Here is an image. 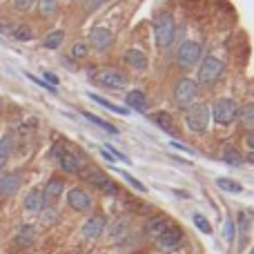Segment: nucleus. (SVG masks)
Returning a JSON list of instances; mask_svg holds the SVG:
<instances>
[{
	"mask_svg": "<svg viewBox=\"0 0 254 254\" xmlns=\"http://www.w3.org/2000/svg\"><path fill=\"white\" fill-rule=\"evenodd\" d=\"M174 34H176V27H174L172 13L161 11L154 18V40H156V47L163 49V52L170 49L172 43H174Z\"/></svg>",
	"mask_w": 254,
	"mask_h": 254,
	"instance_id": "f257e3e1",
	"label": "nucleus"
},
{
	"mask_svg": "<svg viewBox=\"0 0 254 254\" xmlns=\"http://www.w3.org/2000/svg\"><path fill=\"white\" fill-rule=\"evenodd\" d=\"M203 58V45L196 40H185L181 43L179 52H176V65L181 71H190L192 67H196Z\"/></svg>",
	"mask_w": 254,
	"mask_h": 254,
	"instance_id": "f03ea898",
	"label": "nucleus"
},
{
	"mask_svg": "<svg viewBox=\"0 0 254 254\" xmlns=\"http://www.w3.org/2000/svg\"><path fill=\"white\" fill-rule=\"evenodd\" d=\"M185 125L194 134H203L210 127V107L205 103H192L185 112Z\"/></svg>",
	"mask_w": 254,
	"mask_h": 254,
	"instance_id": "7ed1b4c3",
	"label": "nucleus"
},
{
	"mask_svg": "<svg viewBox=\"0 0 254 254\" xmlns=\"http://www.w3.org/2000/svg\"><path fill=\"white\" fill-rule=\"evenodd\" d=\"M52 156L56 158L58 167H61L65 174H78V172H80V158H78V154L71 152V149L67 147L63 140H58V143L54 145Z\"/></svg>",
	"mask_w": 254,
	"mask_h": 254,
	"instance_id": "20e7f679",
	"label": "nucleus"
},
{
	"mask_svg": "<svg viewBox=\"0 0 254 254\" xmlns=\"http://www.w3.org/2000/svg\"><path fill=\"white\" fill-rule=\"evenodd\" d=\"M212 119H214L216 125L225 127V125H232L239 116V105L232 101V98H219V101L212 105Z\"/></svg>",
	"mask_w": 254,
	"mask_h": 254,
	"instance_id": "39448f33",
	"label": "nucleus"
},
{
	"mask_svg": "<svg viewBox=\"0 0 254 254\" xmlns=\"http://www.w3.org/2000/svg\"><path fill=\"white\" fill-rule=\"evenodd\" d=\"M94 80H96L101 87H107L112 89V92H119V89H125L127 87V74L121 69H116V67H103L101 71H96V76H94Z\"/></svg>",
	"mask_w": 254,
	"mask_h": 254,
	"instance_id": "423d86ee",
	"label": "nucleus"
},
{
	"mask_svg": "<svg viewBox=\"0 0 254 254\" xmlns=\"http://www.w3.org/2000/svg\"><path fill=\"white\" fill-rule=\"evenodd\" d=\"M198 94V83L192 78H181L174 87V105L181 110H188L194 101H196Z\"/></svg>",
	"mask_w": 254,
	"mask_h": 254,
	"instance_id": "0eeeda50",
	"label": "nucleus"
},
{
	"mask_svg": "<svg viewBox=\"0 0 254 254\" xmlns=\"http://www.w3.org/2000/svg\"><path fill=\"white\" fill-rule=\"evenodd\" d=\"M223 74V63L216 56L201 58V67H198V83L201 85H214Z\"/></svg>",
	"mask_w": 254,
	"mask_h": 254,
	"instance_id": "6e6552de",
	"label": "nucleus"
},
{
	"mask_svg": "<svg viewBox=\"0 0 254 254\" xmlns=\"http://www.w3.org/2000/svg\"><path fill=\"white\" fill-rule=\"evenodd\" d=\"M85 181H89V183H92L96 190H101L103 194H110V196L119 194V185H116L114 181L101 170H94V167L85 170Z\"/></svg>",
	"mask_w": 254,
	"mask_h": 254,
	"instance_id": "1a4fd4ad",
	"label": "nucleus"
},
{
	"mask_svg": "<svg viewBox=\"0 0 254 254\" xmlns=\"http://www.w3.org/2000/svg\"><path fill=\"white\" fill-rule=\"evenodd\" d=\"M154 241H156V248L161 252H176L183 246V232H181V228H176V225H170V228L158 239H154Z\"/></svg>",
	"mask_w": 254,
	"mask_h": 254,
	"instance_id": "9d476101",
	"label": "nucleus"
},
{
	"mask_svg": "<svg viewBox=\"0 0 254 254\" xmlns=\"http://www.w3.org/2000/svg\"><path fill=\"white\" fill-rule=\"evenodd\" d=\"M112 43H114V36H112L110 29H103V27H96V29H92V34H89V47L96 49V52H105V49L112 47Z\"/></svg>",
	"mask_w": 254,
	"mask_h": 254,
	"instance_id": "9b49d317",
	"label": "nucleus"
},
{
	"mask_svg": "<svg viewBox=\"0 0 254 254\" xmlns=\"http://www.w3.org/2000/svg\"><path fill=\"white\" fill-rule=\"evenodd\" d=\"M67 203H69V207L76 212H87L89 207H92V196L80 188H71L69 192H67Z\"/></svg>",
	"mask_w": 254,
	"mask_h": 254,
	"instance_id": "f8f14e48",
	"label": "nucleus"
},
{
	"mask_svg": "<svg viewBox=\"0 0 254 254\" xmlns=\"http://www.w3.org/2000/svg\"><path fill=\"white\" fill-rule=\"evenodd\" d=\"M63 190H65V181H63L61 176H52V179L47 181V185H45V190H43L45 205H52V203H56L58 198H61Z\"/></svg>",
	"mask_w": 254,
	"mask_h": 254,
	"instance_id": "ddd939ff",
	"label": "nucleus"
},
{
	"mask_svg": "<svg viewBox=\"0 0 254 254\" xmlns=\"http://www.w3.org/2000/svg\"><path fill=\"white\" fill-rule=\"evenodd\" d=\"M107 228V219L103 214H94L87 223L83 225V237L85 239H98Z\"/></svg>",
	"mask_w": 254,
	"mask_h": 254,
	"instance_id": "4468645a",
	"label": "nucleus"
},
{
	"mask_svg": "<svg viewBox=\"0 0 254 254\" xmlns=\"http://www.w3.org/2000/svg\"><path fill=\"white\" fill-rule=\"evenodd\" d=\"M125 105H127V110L140 112V114H145V112L149 110V101H147V96H145L140 89H131V92H127Z\"/></svg>",
	"mask_w": 254,
	"mask_h": 254,
	"instance_id": "2eb2a0df",
	"label": "nucleus"
},
{
	"mask_svg": "<svg viewBox=\"0 0 254 254\" xmlns=\"http://www.w3.org/2000/svg\"><path fill=\"white\" fill-rule=\"evenodd\" d=\"M167 228H170V221H167V216L156 214V216H152V219L145 223V234H147L149 239H158Z\"/></svg>",
	"mask_w": 254,
	"mask_h": 254,
	"instance_id": "dca6fc26",
	"label": "nucleus"
},
{
	"mask_svg": "<svg viewBox=\"0 0 254 254\" xmlns=\"http://www.w3.org/2000/svg\"><path fill=\"white\" fill-rule=\"evenodd\" d=\"M123 58H125V65L129 67V69H136V71H145V69H147V63L149 61H147V56H145L140 49H134V47L127 49Z\"/></svg>",
	"mask_w": 254,
	"mask_h": 254,
	"instance_id": "f3484780",
	"label": "nucleus"
},
{
	"mask_svg": "<svg viewBox=\"0 0 254 254\" xmlns=\"http://www.w3.org/2000/svg\"><path fill=\"white\" fill-rule=\"evenodd\" d=\"M20 176L18 174H0V196H11L20 190Z\"/></svg>",
	"mask_w": 254,
	"mask_h": 254,
	"instance_id": "a211bd4d",
	"label": "nucleus"
},
{
	"mask_svg": "<svg viewBox=\"0 0 254 254\" xmlns=\"http://www.w3.org/2000/svg\"><path fill=\"white\" fill-rule=\"evenodd\" d=\"M34 241H36V228L34 225H29V223L20 225V228H18V234H16V246L18 248H31Z\"/></svg>",
	"mask_w": 254,
	"mask_h": 254,
	"instance_id": "6ab92c4d",
	"label": "nucleus"
},
{
	"mask_svg": "<svg viewBox=\"0 0 254 254\" xmlns=\"http://www.w3.org/2000/svg\"><path fill=\"white\" fill-rule=\"evenodd\" d=\"M43 207H45L43 192H40V190H31L25 196V210L31 212V214H38V212H43Z\"/></svg>",
	"mask_w": 254,
	"mask_h": 254,
	"instance_id": "aec40b11",
	"label": "nucleus"
},
{
	"mask_svg": "<svg viewBox=\"0 0 254 254\" xmlns=\"http://www.w3.org/2000/svg\"><path fill=\"white\" fill-rule=\"evenodd\" d=\"M221 158H223V163H228L230 167H241L243 163H246L243 154L239 152L234 145H225V147H223V154H221Z\"/></svg>",
	"mask_w": 254,
	"mask_h": 254,
	"instance_id": "412c9836",
	"label": "nucleus"
},
{
	"mask_svg": "<svg viewBox=\"0 0 254 254\" xmlns=\"http://www.w3.org/2000/svg\"><path fill=\"white\" fill-rule=\"evenodd\" d=\"M152 121L161 127L163 131H170V134H176V127H174V119L170 116V112H154Z\"/></svg>",
	"mask_w": 254,
	"mask_h": 254,
	"instance_id": "4be33fe9",
	"label": "nucleus"
},
{
	"mask_svg": "<svg viewBox=\"0 0 254 254\" xmlns=\"http://www.w3.org/2000/svg\"><path fill=\"white\" fill-rule=\"evenodd\" d=\"M237 119L241 121V127L246 131H254V103H248V105H243Z\"/></svg>",
	"mask_w": 254,
	"mask_h": 254,
	"instance_id": "5701e85b",
	"label": "nucleus"
},
{
	"mask_svg": "<svg viewBox=\"0 0 254 254\" xmlns=\"http://www.w3.org/2000/svg\"><path fill=\"white\" fill-rule=\"evenodd\" d=\"M11 149H13V134L7 131V134L2 136V140H0V170L7 165L9 156H11Z\"/></svg>",
	"mask_w": 254,
	"mask_h": 254,
	"instance_id": "b1692460",
	"label": "nucleus"
},
{
	"mask_svg": "<svg viewBox=\"0 0 254 254\" xmlns=\"http://www.w3.org/2000/svg\"><path fill=\"white\" fill-rule=\"evenodd\" d=\"M89 101H94V103H98V105H103L105 110H110V112H114V114H121V116H127L129 114V110L127 107H121V105H114L112 101H107V98H103V96H98V94H89Z\"/></svg>",
	"mask_w": 254,
	"mask_h": 254,
	"instance_id": "393cba45",
	"label": "nucleus"
},
{
	"mask_svg": "<svg viewBox=\"0 0 254 254\" xmlns=\"http://www.w3.org/2000/svg\"><path fill=\"white\" fill-rule=\"evenodd\" d=\"M63 43H65V31H63V29H56V31H52V34L45 36L43 47H47V49H58V47H63Z\"/></svg>",
	"mask_w": 254,
	"mask_h": 254,
	"instance_id": "a878e982",
	"label": "nucleus"
},
{
	"mask_svg": "<svg viewBox=\"0 0 254 254\" xmlns=\"http://www.w3.org/2000/svg\"><path fill=\"white\" fill-rule=\"evenodd\" d=\"M83 116L87 121H92L96 127H101V129H105L107 134H114V136H119V127H114V125H110L105 119H101V116H96V114H92V112H83Z\"/></svg>",
	"mask_w": 254,
	"mask_h": 254,
	"instance_id": "bb28decb",
	"label": "nucleus"
},
{
	"mask_svg": "<svg viewBox=\"0 0 254 254\" xmlns=\"http://www.w3.org/2000/svg\"><path fill=\"white\" fill-rule=\"evenodd\" d=\"M11 36L18 43H29V40H34V29H31L29 25H16Z\"/></svg>",
	"mask_w": 254,
	"mask_h": 254,
	"instance_id": "cd10ccee",
	"label": "nucleus"
},
{
	"mask_svg": "<svg viewBox=\"0 0 254 254\" xmlns=\"http://www.w3.org/2000/svg\"><path fill=\"white\" fill-rule=\"evenodd\" d=\"M38 11L43 18H54L58 11V0H38Z\"/></svg>",
	"mask_w": 254,
	"mask_h": 254,
	"instance_id": "c85d7f7f",
	"label": "nucleus"
},
{
	"mask_svg": "<svg viewBox=\"0 0 254 254\" xmlns=\"http://www.w3.org/2000/svg\"><path fill=\"white\" fill-rule=\"evenodd\" d=\"M216 185H219L223 192H230V194L243 192V185L237 183V181H232V179H216Z\"/></svg>",
	"mask_w": 254,
	"mask_h": 254,
	"instance_id": "c756f323",
	"label": "nucleus"
},
{
	"mask_svg": "<svg viewBox=\"0 0 254 254\" xmlns=\"http://www.w3.org/2000/svg\"><path fill=\"white\" fill-rule=\"evenodd\" d=\"M87 54H89V45H87V43H83V40H78V43H74V45H71V52H69V56L74 58V61H83V58H87Z\"/></svg>",
	"mask_w": 254,
	"mask_h": 254,
	"instance_id": "7c9ffc66",
	"label": "nucleus"
},
{
	"mask_svg": "<svg viewBox=\"0 0 254 254\" xmlns=\"http://www.w3.org/2000/svg\"><path fill=\"white\" fill-rule=\"evenodd\" d=\"M192 221H194V225H196V228L201 230L203 234H212V225H210V221H207L203 214H198V212H196V214L192 216Z\"/></svg>",
	"mask_w": 254,
	"mask_h": 254,
	"instance_id": "2f4dec72",
	"label": "nucleus"
},
{
	"mask_svg": "<svg viewBox=\"0 0 254 254\" xmlns=\"http://www.w3.org/2000/svg\"><path fill=\"white\" fill-rule=\"evenodd\" d=\"M119 174L123 176V179H125L127 183H129V185H131V188H134V190H138V192H147V188H145V185L140 183L138 179H134V176H131L129 172H125V170H119Z\"/></svg>",
	"mask_w": 254,
	"mask_h": 254,
	"instance_id": "473e14b6",
	"label": "nucleus"
},
{
	"mask_svg": "<svg viewBox=\"0 0 254 254\" xmlns=\"http://www.w3.org/2000/svg\"><path fill=\"white\" fill-rule=\"evenodd\" d=\"M239 234H243V241L248 239V234H250V221H248V216L243 214H239Z\"/></svg>",
	"mask_w": 254,
	"mask_h": 254,
	"instance_id": "72a5a7b5",
	"label": "nucleus"
},
{
	"mask_svg": "<svg viewBox=\"0 0 254 254\" xmlns=\"http://www.w3.org/2000/svg\"><path fill=\"white\" fill-rule=\"evenodd\" d=\"M13 2V9H18V11H29V9H34V4L38 2V0H11Z\"/></svg>",
	"mask_w": 254,
	"mask_h": 254,
	"instance_id": "f704fd0d",
	"label": "nucleus"
},
{
	"mask_svg": "<svg viewBox=\"0 0 254 254\" xmlns=\"http://www.w3.org/2000/svg\"><path fill=\"white\" fill-rule=\"evenodd\" d=\"M127 225H125V221H116L114 225H112V237L116 239V241H121V239H123V234L127 232Z\"/></svg>",
	"mask_w": 254,
	"mask_h": 254,
	"instance_id": "c9c22d12",
	"label": "nucleus"
},
{
	"mask_svg": "<svg viewBox=\"0 0 254 254\" xmlns=\"http://www.w3.org/2000/svg\"><path fill=\"white\" fill-rule=\"evenodd\" d=\"M27 78H29V80H34V83H36V85H38V87L47 89V92H49V94H56V87H54V85H49V83H47V80H43V78H36V76H34V74H27Z\"/></svg>",
	"mask_w": 254,
	"mask_h": 254,
	"instance_id": "e433bc0d",
	"label": "nucleus"
},
{
	"mask_svg": "<svg viewBox=\"0 0 254 254\" xmlns=\"http://www.w3.org/2000/svg\"><path fill=\"white\" fill-rule=\"evenodd\" d=\"M105 149L112 154V156H114V161H121V163H131V158H127L123 152H119V149H116V147H112V145H107Z\"/></svg>",
	"mask_w": 254,
	"mask_h": 254,
	"instance_id": "4c0bfd02",
	"label": "nucleus"
},
{
	"mask_svg": "<svg viewBox=\"0 0 254 254\" xmlns=\"http://www.w3.org/2000/svg\"><path fill=\"white\" fill-rule=\"evenodd\" d=\"M234 232H237V228H234V221L228 219V221H225V241H234Z\"/></svg>",
	"mask_w": 254,
	"mask_h": 254,
	"instance_id": "58836bf2",
	"label": "nucleus"
},
{
	"mask_svg": "<svg viewBox=\"0 0 254 254\" xmlns=\"http://www.w3.org/2000/svg\"><path fill=\"white\" fill-rule=\"evenodd\" d=\"M13 27H16V25H11V22H0V31H2L4 36H11L13 34Z\"/></svg>",
	"mask_w": 254,
	"mask_h": 254,
	"instance_id": "ea45409f",
	"label": "nucleus"
},
{
	"mask_svg": "<svg viewBox=\"0 0 254 254\" xmlns=\"http://www.w3.org/2000/svg\"><path fill=\"white\" fill-rule=\"evenodd\" d=\"M43 76H45L43 80H47L49 85H54V87H56V85H58V78H56V76L52 74V71H43Z\"/></svg>",
	"mask_w": 254,
	"mask_h": 254,
	"instance_id": "a19ab883",
	"label": "nucleus"
},
{
	"mask_svg": "<svg viewBox=\"0 0 254 254\" xmlns=\"http://www.w3.org/2000/svg\"><path fill=\"white\" fill-rule=\"evenodd\" d=\"M170 145H172V147H176V149H181V152H185V154H190V156H192V154H194V152H192V149H190V147H185V145H181V143H176V140H172V143H170Z\"/></svg>",
	"mask_w": 254,
	"mask_h": 254,
	"instance_id": "79ce46f5",
	"label": "nucleus"
},
{
	"mask_svg": "<svg viewBox=\"0 0 254 254\" xmlns=\"http://www.w3.org/2000/svg\"><path fill=\"white\" fill-rule=\"evenodd\" d=\"M246 145L254 152V131H248L246 134Z\"/></svg>",
	"mask_w": 254,
	"mask_h": 254,
	"instance_id": "37998d69",
	"label": "nucleus"
},
{
	"mask_svg": "<svg viewBox=\"0 0 254 254\" xmlns=\"http://www.w3.org/2000/svg\"><path fill=\"white\" fill-rule=\"evenodd\" d=\"M101 154H103V158H105V161L114 163V156H112V154H110V152H107V149H105V147H103V149H101Z\"/></svg>",
	"mask_w": 254,
	"mask_h": 254,
	"instance_id": "c03bdc74",
	"label": "nucleus"
},
{
	"mask_svg": "<svg viewBox=\"0 0 254 254\" xmlns=\"http://www.w3.org/2000/svg\"><path fill=\"white\" fill-rule=\"evenodd\" d=\"M243 158H246L248 163H252V165H254V152H250V154H248V156H243Z\"/></svg>",
	"mask_w": 254,
	"mask_h": 254,
	"instance_id": "a18cd8bd",
	"label": "nucleus"
},
{
	"mask_svg": "<svg viewBox=\"0 0 254 254\" xmlns=\"http://www.w3.org/2000/svg\"><path fill=\"white\" fill-rule=\"evenodd\" d=\"M252 254H254V252H252Z\"/></svg>",
	"mask_w": 254,
	"mask_h": 254,
	"instance_id": "49530a36",
	"label": "nucleus"
}]
</instances>
